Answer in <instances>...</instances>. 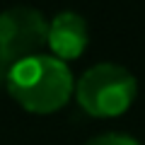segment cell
Instances as JSON below:
<instances>
[{"label":"cell","instance_id":"cell-1","mask_svg":"<svg viewBox=\"0 0 145 145\" xmlns=\"http://www.w3.org/2000/svg\"><path fill=\"white\" fill-rule=\"evenodd\" d=\"M3 87L24 111L46 116L61 111L70 102L75 92V78L68 63L58 61L51 53H36L7 70Z\"/></svg>","mask_w":145,"mask_h":145},{"label":"cell","instance_id":"cell-2","mask_svg":"<svg viewBox=\"0 0 145 145\" xmlns=\"http://www.w3.org/2000/svg\"><path fill=\"white\" fill-rule=\"evenodd\" d=\"M72 94L85 114L94 119H116L133 106L138 80L126 65L97 63L80 75Z\"/></svg>","mask_w":145,"mask_h":145},{"label":"cell","instance_id":"cell-3","mask_svg":"<svg viewBox=\"0 0 145 145\" xmlns=\"http://www.w3.org/2000/svg\"><path fill=\"white\" fill-rule=\"evenodd\" d=\"M48 20L31 5H15L0 12V85L15 63L41 53L46 46Z\"/></svg>","mask_w":145,"mask_h":145},{"label":"cell","instance_id":"cell-4","mask_svg":"<svg viewBox=\"0 0 145 145\" xmlns=\"http://www.w3.org/2000/svg\"><path fill=\"white\" fill-rule=\"evenodd\" d=\"M89 44V29L87 20L72 10H61L48 20V34H46V46L51 48V56L58 61L68 63L75 61L85 53Z\"/></svg>","mask_w":145,"mask_h":145},{"label":"cell","instance_id":"cell-5","mask_svg":"<svg viewBox=\"0 0 145 145\" xmlns=\"http://www.w3.org/2000/svg\"><path fill=\"white\" fill-rule=\"evenodd\" d=\"M85 145H140V143L128 133L109 131V133H99V135H94V138H89Z\"/></svg>","mask_w":145,"mask_h":145}]
</instances>
